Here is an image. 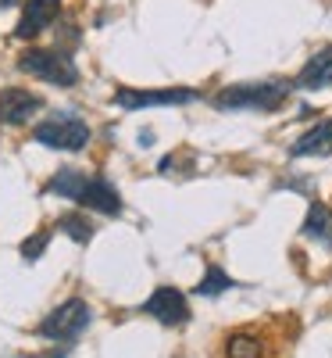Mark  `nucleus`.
<instances>
[{
    "instance_id": "obj_1",
    "label": "nucleus",
    "mask_w": 332,
    "mask_h": 358,
    "mask_svg": "<svg viewBox=\"0 0 332 358\" xmlns=\"http://www.w3.org/2000/svg\"><path fill=\"white\" fill-rule=\"evenodd\" d=\"M43 194H54V197H68L89 212H100V215H122V197H118L114 183H107L104 176H86L72 165L57 169L50 176V183Z\"/></svg>"
},
{
    "instance_id": "obj_2",
    "label": "nucleus",
    "mask_w": 332,
    "mask_h": 358,
    "mask_svg": "<svg viewBox=\"0 0 332 358\" xmlns=\"http://www.w3.org/2000/svg\"><path fill=\"white\" fill-rule=\"evenodd\" d=\"M293 79L271 76V79H250V83H232L215 94L218 111H279L289 94H293Z\"/></svg>"
},
{
    "instance_id": "obj_3",
    "label": "nucleus",
    "mask_w": 332,
    "mask_h": 358,
    "mask_svg": "<svg viewBox=\"0 0 332 358\" xmlns=\"http://www.w3.org/2000/svg\"><path fill=\"white\" fill-rule=\"evenodd\" d=\"M18 72L43 79L50 86H61V90H72L79 83V65H75L72 50L65 47H29L18 57Z\"/></svg>"
},
{
    "instance_id": "obj_4",
    "label": "nucleus",
    "mask_w": 332,
    "mask_h": 358,
    "mask_svg": "<svg viewBox=\"0 0 332 358\" xmlns=\"http://www.w3.org/2000/svg\"><path fill=\"white\" fill-rule=\"evenodd\" d=\"M89 122L79 111H50L43 122L33 129V140L54 151H86L89 143Z\"/></svg>"
},
{
    "instance_id": "obj_5",
    "label": "nucleus",
    "mask_w": 332,
    "mask_h": 358,
    "mask_svg": "<svg viewBox=\"0 0 332 358\" xmlns=\"http://www.w3.org/2000/svg\"><path fill=\"white\" fill-rule=\"evenodd\" d=\"M93 322V308H89V301H82V297H68L65 305H57L54 312H47L36 326V334L43 341H54V344H75L86 326Z\"/></svg>"
},
{
    "instance_id": "obj_6",
    "label": "nucleus",
    "mask_w": 332,
    "mask_h": 358,
    "mask_svg": "<svg viewBox=\"0 0 332 358\" xmlns=\"http://www.w3.org/2000/svg\"><path fill=\"white\" fill-rule=\"evenodd\" d=\"M200 94L190 86H172V90H133V86H118L114 90V108L122 111H143V108H175V104H190Z\"/></svg>"
},
{
    "instance_id": "obj_7",
    "label": "nucleus",
    "mask_w": 332,
    "mask_h": 358,
    "mask_svg": "<svg viewBox=\"0 0 332 358\" xmlns=\"http://www.w3.org/2000/svg\"><path fill=\"white\" fill-rule=\"evenodd\" d=\"M143 312L150 319H158L161 326H172V330L190 322V301H186V294L179 290V287H158L143 301Z\"/></svg>"
},
{
    "instance_id": "obj_8",
    "label": "nucleus",
    "mask_w": 332,
    "mask_h": 358,
    "mask_svg": "<svg viewBox=\"0 0 332 358\" xmlns=\"http://www.w3.org/2000/svg\"><path fill=\"white\" fill-rule=\"evenodd\" d=\"M40 108H43V97L33 94V90H22V86L0 90V126H25Z\"/></svg>"
},
{
    "instance_id": "obj_9",
    "label": "nucleus",
    "mask_w": 332,
    "mask_h": 358,
    "mask_svg": "<svg viewBox=\"0 0 332 358\" xmlns=\"http://www.w3.org/2000/svg\"><path fill=\"white\" fill-rule=\"evenodd\" d=\"M57 15H61V0H25V11H22V22L15 25V36L33 40V36L47 33Z\"/></svg>"
},
{
    "instance_id": "obj_10",
    "label": "nucleus",
    "mask_w": 332,
    "mask_h": 358,
    "mask_svg": "<svg viewBox=\"0 0 332 358\" xmlns=\"http://www.w3.org/2000/svg\"><path fill=\"white\" fill-rule=\"evenodd\" d=\"M293 83H296V90H329L332 86V47L315 50Z\"/></svg>"
},
{
    "instance_id": "obj_11",
    "label": "nucleus",
    "mask_w": 332,
    "mask_h": 358,
    "mask_svg": "<svg viewBox=\"0 0 332 358\" xmlns=\"http://www.w3.org/2000/svg\"><path fill=\"white\" fill-rule=\"evenodd\" d=\"M289 155L293 158H325V155H332V118H322V122L311 126L304 136H296Z\"/></svg>"
},
{
    "instance_id": "obj_12",
    "label": "nucleus",
    "mask_w": 332,
    "mask_h": 358,
    "mask_svg": "<svg viewBox=\"0 0 332 358\" xmlns=\"http://www.w3.org/2000/svg\"><path fill=\"white\" fill-rule=\"evenodd\" d=\"M304 236H311V241H318V244L332 248V208H329V204L315 201V204L308 208V219H304Z\"/></svg>"
},
{
    "instance_id": "obj_13",
    "label": "nucleus",
    "mask_w": 332,
    "mask_h": 358,
    "mask_svg": "<svg viewBox=\"0 0 332 358\" xmlns=\"http://www.w3.org/2000/svg\"><path fill=\"white\" fill-rule=\"evenodd\" d=\"M264 355V341L254 334H229L225 341V358H261Z\"/></svg>"
},
{
    "instance_id": "obj_14",
    "label": "nucleus",
    "mask_w": 332,
    "mask_h": 358,
    "mask_svg": "<svg viewBox=\"0 0 332 358\" xmlns=\"http://www.w3.org/2000/svg\"><path fill=\"white\" fill-rule=\"evenodd\" d=\"M232 287H236V280L225 273L222 265H207L204 280L197 283V294H200V297H218V294H225V290H232Z\"/></svg>"
},
{
    "instance_id": "obj_15",
    "label": "nucleus",
    "mask_w": 332,
    "mask_h": 358,
    "mask_svg": "<svg viewBox=\"0 0 332 358\" xmlns=\"http://www.w3.org/2000/svg\"><path fill=\"white\" fill-rule=\"evenodd\" d=\"M57 229L68 233L75 244H89V236H93V226H89L82 215H61L57 219Z\"/></svg>"
},
{
    "instance_id": "obj_16",
    "label": "nucleus",
    "mask_w": 332,
    "mask_h": 358,
    "mask_svg": "<svg viewBox=\"0 0 332 358\" xmlns=\"http://www.w3.org/2000/svg\"><path fill=\"white\" fill-rule=\"evenodd\" d=\"M50 244V229H40V233H33L29 241H22V258L25 262H36L40 255H43V248Z\"/></svg>"
},
{
    "instance_id": "obj_17",
    "label": "nucleus",
    "mask_w": 332,
    "mask_h": 358,
    "mask_svg": "<svg viewBox=\"0 0 332 358\" xmlns=\"http://www.w3.org/2000/svg\"><path fill=\"white\" fill-rule=\"evenodd\" d=\"M150 143H154V133L143 129V133H139V147H150Z\"/></svg>"
},
{
    "instance_id": "obj_18",
    "label": "nucleus",
    "mask_w": 332,
    "mask_h": 358,
    "mask_svg": "<svg viewBox=\"0 0 332 358\" xmlns=\"http://www.w3.org/2000/svg\"><path fill=\"white\" fill-rule=\"evenodd\" d=\"M18 0H0V11H8V8H15Z\"/></svg>"
}]
</instances>
